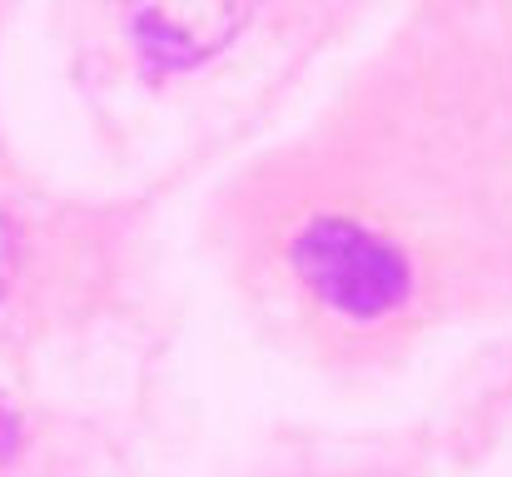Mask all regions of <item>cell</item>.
Returning a JSON list of instances; mask_svg holds the SVG:
<instances>
[{"label":"cell","mask_w":512,"mask_h":477,"mask_svg":"<svg viewBox=\"0 0 512 477\" xmlns=\"http://www.w3.org/2000/svg\"><path fill=\"white\" fill-rule=\"evenodd\" d=\"M289 259H294V274L304 279V289L324 309L353 318V323H373V318L393 314L413 294L408 254L343 214L304 224Z\"/></svg>","instance_id":"cell-1"},{"label":"cell","mask_w":512,"mask_h":477,"mask_svg":"<svg viewBox=\"0 0 512 477\" xmlns=\"http://www.w3.org/2000/svg\"><path fill=\"white\" fill-rule=\"evenodd\" d=\"M259 0H125L135 50L160 70H189L219 55L254 15Z\"/></svg>","instance_id":"cell-2"},{"label":"cell","mask_w":512,"mask_h":477,"mask_svg":"<svg viewBox=\"0 0 512 477\" xmlns=\"http://www.w3.org/2000/svg\"><path fill=\"white\" fill-rule=\"evenodd\" d=\"M15 264H20V234H15V219L0 209V299L15 279Z\"/></svg>","instance_id":"cell-3"},{"label":"cell","mask_w":512,"mask_h":477,"mask_svg":"<svg viewBox=\"0 0 512 477\" xmlns=\"http://www.w3.org/2000/svg\"><path fill=\"white\" fill-rule=\"evenodd\" d=\"M20 433H25V428H20V413H15V403L0 393V468L15 458V448H20Z\"/></svg>","instance_id":"cell-4"}]
</instances>
